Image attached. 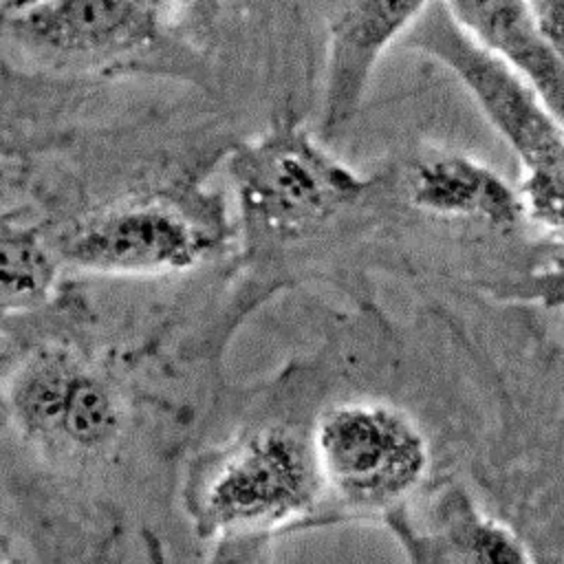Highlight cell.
<instances>
[{
  "label": "cell",
  "instance_id": "6da1fadb",
  "mask_svg": "<svg viewBox=\"0 0 564 564\" xmlns=\"http://www.w3.org/2000/svg\"><path fill=\"white\" fill-rule=\"evenodd\" d=\"M322 496L311 443L284 427H260L200 454L183 505L198 538L220 546L269 542L271 531L313 511Z\"/></svg>",
  "mask_w": 564,
  "mask_h": 564
},
{
  "label": "cell",
  "instance_id": "7a4b0ae2",
  "mask_svg": "<svg viewBox=\"0 0 564 564\" xmlns=\"http://www.w3.org/2000/svg\"><path fill=\"white\" fill-rule=\"evenodd\" d=\"M245 247L291 242L355 203L368 178L333 156L293 115L238 145L227 159Z\"/></svg>",
  "mask_w": 564,
  "mask_h": 564
},
{
  "label": "cell",
  "instance_id": "3957f363",
  "mask_svg": "<svg viewBox=\"0 0 564 564\" xmlns=\"http://www.w3.org/2000/svg\"><path fill=\"white\" fill-rule=\"evenodd\" d=\"M223 200L196 187H167L106 203L57 240L59 262L93 273L161 275L187 271L225 247Z\"/></svg>",
  "mask_w": 564,
  "mask_h": 564
},
{
  "label": "cell",
  "instance_id": "277c9868",
  "mask_svg": "<svg viewBox=\"0 0 564 564\" xmlns=\"http://www.w3.org/2000/svg\"><path fill=\"white\" fill-rule=\"evenodd\" d=\"M311 452L322 494L352 513H388L423 485L430 445L399 408L377 401L330 405L315 423Z\"/></svg>",
  "mask_w": 564,
  "mask_h": 564
},
{
  "label": "cell",
  "instance_id": "5b68a950",
  "mask_svg": "<svg viewBox=\"0 0 564 564\" xmlns=\"http://www.w3.org/2000/svg\"><path fill=\"white\" fill-rule=\"evenodd\" d=\"M401 44L434 57L460 82L524 170L544 161L564 139V123L549 110L535 88L505 59L465 33L443 0H430L403 33Z\"/></svg>",
  "mask_w": 564,
  "mask_h": 564
},
{
  "label": "cell",
  "instance_id": "8992f818",
  "mask_svg": "<svg viewBox=\"0 0 564 564\" xmlns=\"http://www.w3.org/2000/svg\"><path fill=\"white\" fill-rule=\"evenodd\" d=\"M176 0H2L0 33L40 62L97 66L152 46Z\"/></svg>",
  "mask_w": 564,
  "mask_h": 564
},
{
  "label": "cell",
  "instance_id": "52a82bcc",
  "mask_svg": "<svg viewBox=\"0 0 564 564\" xmlns=\"http://www.w3.org/2000/svg\"><path fill=\"white\" fill-rule=\"evenodd\" d=\"M9 408L26 438L62 458L106 452L123 425L117 390L66 348L37 350L20 366Z\"/></svg>",
  "mask_w": 564,
  "mask_h": 564
},
{
  "label": "cell",
  "instance_id": "ba28073f",
  "mask_svg": "<svg viewBox=\"0 0 564 564\" xmlns=\"http://www.w3.org/2000/svg\"><path fill=\"white\" fill-rule=\"evenodd\" d=\"M427 4L430 0H333L322 101L324 139L350 123L381 55Z\"/></svg>",
  "mask_w": 564,
  "mask_h": 564
},
{
  "label": "cell",
  "instance_id": "9c48e42d",
  "mask_svg": "<svg viewBox=\"0 0 564 564\" xmlns=\"http://www.w3.org/2000/svg\"><path fill=\"white\" fill-rule=\"evenodd\" d=\"M412 562L454 564H522L531 553L520 535L482 511L456 485L438 491L423 527L410 522L399 509L381 516Z\"/></svg>",
  "mask_w": 564,
  "mask_h": 564
},
{
  "label": "cell",
  "instance_id": "30bf717a",
  "mask_svg": "<svg viewBox=\"0 0 564 564\" xmlns=\"http://www.w3.org/2000/svg\"><path fill=\"white\" fill-rule=\"evenodd\" d=\"M458 26L516 68L564 123V57L542 35L527 0H443Z\"/></svg>",
  "mask_w": 564,
  "mask_h": 564
},
{
  "label": "cell",
  "instance_id": "8fae6325",
  "mask_svg": "<svg viewBox=\"0 0 564 564\" xmlns=\"http://www.w3.org/2000/svg\"><path fill=\"white\" fill-rule=\"evenodd\" d=\"M408 196L416 209L438 218L513 227L527 216L520 189L465 154L441 152L416 161L408 176Z\"/></svg>",
  "mask_w": 564,
  "mask_h": 564
},
{
  "label": "cell",
  "instance_id": "7c38bea8",
  "mask_svg": "<svg viewBox=\"0 0 564 564\" xmlns=\"http://www.w3.org/2000/svg\"><path fill=\"white\" fill-rule=\"evenodd\" d=\"M59 258L42 231L0 214V317L37 308L51 295Z\"/></svg>",
  "mask_w": 564,
  "mask_h": 564
},
{
  "label": "cell",
  "instance_id": "4fadbf2b",
  "mask_svg": "<svg viewBox=\"0 0 564 564\" xmlns=\"http://www.w3.org/2000/svg\"><path fill=\"white\" fill-rule=\"evenodd\" d=\"M518 189L527 216L564 238V139L544 161L524 170Z\"/></svg>",
  "mask_w": 564,
  "mask_h": 564
},
{
  "label": "cell",
  "instance_id": "5bb4252c",
  "mask_svg": "<svg viewBox=\"0 0 564 564\" xmlns=\"http://www.w3.org/2000/svg\"><path fill=\"white\" fill-rule=\"evenodd\" d=\"M520 295L544 306H564V260L531 275Z\"/></svg>",
  "mask_w": 564,
  "mask_h": 564
},
{
  "label": "cell",
  "instance_id": "9a60e30c",
  "mask_svg": "<svg viewBox=\"0 0 564 564\" xmlns=\"http://www.w3.org/2000/svg\"><path fill=\"white\" fill-rule=\"evenodd\" d=\"M542 35L564 57V0H527Z\"/></svg>",
  "mask_w": 564,
  "mask_h": 564
},
{
  "label": "cell",
  "instance_id": "2e32d148",
  "mask_svg": "<svg viewBox=\"0 0 564 564\" xmlns=\"http://www.w3.org/2000/svg\"><path fill=\"white\" fill-rule=\"evenodd\" d=\"M176 4L181 15H187L198 24H212L218 18L225 0H176Z\"/></svg>",
  "mask_w": 564,
  "mask_h": 564
},
{
  "label": "cell",
  "instance_id": "e0dca14e",
  "mask_svg": "<svg viewBox=\"0 0 564 564\" xmlns=\"http://www.w3.org/2000/svg\"><path fill=\"white\" fill-rule=\"evenodd\" d=\"M15 560V553L11 551V544L7 542V538L0 533V562H11Z\"/></svg>",
  "mask_w": 564,
  "mask_h": 564
}]
</instances>
